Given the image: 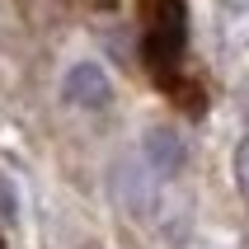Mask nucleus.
<instances>
[{
	"instance_id": "1",
	"label": "nucleus",
	"mask_w": 249,
	"mask_h": 249,
	"mask_svg": "<svg viewBox=\"0 0 249 249\" xmlns=\"http://www.w3.org/2000/svg\"><path fill=\"white\" fill-rule=\"evenodd\" d=\"M188 42V5L183 0H155L151 5V33H146V66L160 85L174 80L179 52Z\"/></svg>"
},
{
	"instance_id": "2",
	"label": "nucleus",
	"mask_w": 249,
	"mask_h": 249,
	"mask_svg": "<svg viewBox=\"0 0 249 249\" xmlns=\"http://www.w3.org/2000/svg\"><path fill=\"white\" fill-rule=\"evenodd\" d=\"M160 174H155L151 165H146V155H127L123 165H118V193H123V207L132 212V216H155V207H160Z\"/></svg>"
},
{
	"instance_id": "3",
	"label": "nucleus",
	"mask_w": 249,
	"mask_h": 249,
	"mask_svg": "<svg viewBox=\"0 0 249 249\" xmlns=\"http://www.w3.org/2000/svg\"><path fill=\"white\" fill-rule=\"evenodd\" d=\"M61 99H66L71 108H104L113 99L108 75H104L94 61H75V66L61 75Z\"/></svg>"
},
{
	"instance_id": "4",
	"label": "nucleus",
	"mask_w": 249,
	"mask_h": 249,
	"mask_svg": "<svg viewBox=\"0 0 249 249\" xmlns=\"http://www.w3.org/2000/svg\"><path fill=\"white\" fill-rule=\"evenodd\" d=\"M141 155H146V165H151L165 183L188 165V146H183V137L174 132V127H151V132L141 137Z\"/></svg>"
},
{
	"instance_id": "5",
	"label": "nucleus",
	"mask_w": 249,
	"mask_h": 249,
	"mask_svg": "<svg viewBox=\"0 0 249 249\" xmlns=\"http://www.w3.org/2000/svg\"><path fill=\"white\" fill-rule=\"evenodd\" d=\"M235 188H240V197L249 202V137L235 146Z\"/></svg>"
},
{
	"instance_id": "6",
	"label": "nucleus",
	"mask_w": 249,
	"mask_h": 249,
	"mask_svg": "<svg viewBox=\"0 0 249 249\" xmlns=\"http://www.w3.org/2000/svg\"><path fill=\"white\" fill-rule=\"evenodd\" d=\"M14 216H19V197H14L10 179L0 174V221H14Z\"/></svg>"
},
{
	"instance_id": "7",
	"label": "nucleus",
	"mask_w": 249,
	"mask_h": 249,
	"mask_svg": "<svg viewBox=\"0 0 249 249\" xmlns=\"http://www.w3.org/2000/svg\"><path fill=\"white\" fill-rule=\"evenodd\" d=\"M0 249H5V235H0Z\"/></svg>"
}]
</instances>
